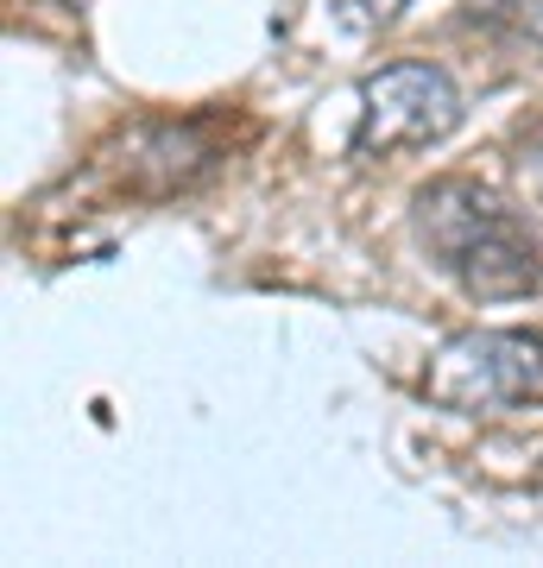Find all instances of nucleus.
<instances>
[{"label": "nucleus", "mask_w": 543, "mask_h": 568, "mask_svg": "<svg viewBox=\"0 0 543 568\" xmlns=\"http://www.w3.org/2000/svg\"><path fill=\"white\" fill-rule=\"evenodd\" d=\"M411 234L436 272L481 304H512L543 291V241L500 190L474 178H436L411 203Z\"/></svg>", "instance_id": "obj_1"}, {"label": "nucleus", "mask_w": 543, "mask_h": 568, "mask_svg": "<svg viewBox=\"0 0 543 568\" xmlns=\"http://www.w3.org/2000/svg\"><path fill=\"white\" fill-rule=\"evenodd\" d=\"M423 398L462 417L537 405L543 398V335L537 328H462L430 354Z\"/></svg>", "instance_id": "obj_2"}, {"label": "nucleus", "mask_w": 543, "mask_h": 568, "mask_svg": "<svg viewBox=\"0 0 543 568\" xmlns=\"http://www.w3.org/2000/svg\"><path fill=\"white\" fill-rule=\"evenodd\" d=\"M462 126V89L443 63H385L361 82V145L366 159L380 152H423V145H443Z\"/></svg>", "instance_id": "obj_3"}, {"label": "nucleus", "mask_w": 543, "mask_h": 568, "mask_svg": "<svg viewBox=\"0 0 543 568\" xmlns=\"http://www.w3.org/2000/svg\"><path fill=\"white\" fill-rule=\"evenodd\" d=\"M215 164H222V145L202 121H145L121 140V183L133 196L197 190Z\"/></svg>", "instance_id": "obj_4"}, {"label": "nucleus", "mask_w": 543, "mask_h": 568, "mask_svg": "<svg viewBox=\"0 0 543 568\" xmlns=\"http://www.w3.org/2000/svg\"><path fill=\"white\" fill-rule=\"evenodd\" d=\"M512 171H519L524 203H537V209H543V121L519 133V145H512Z\"/></svg>", "instance_id": "obj_5"}, {"label": "nucleus", "mask_w": 543, "mask_h": 568, "mask_svg": "<svg viewBox=\"0 0 543 568\" xmlns=\"http://www.w3.org/2000/svg\"><path fill=\"white\" fill-rule=\"evenodd\" d=\"M322 7L348 32H380V26H392V13H399L404 0H322Z\"/></svg>", "instance_id": "obj_6"}, {"label": "nucleus", "mask_w": 543, "mask_h": 568, "mask_svg": "<svg viewBox=\"0 0 543 568\" xmlns=\"http://www.w3.org/2000/svg\"><path fill=\"white\" fill-rule=\"evenodd\" d=\"M519 32H524V44H531V51H543V0H531V7H524Z\"/></svg>", "instance_id": "obj_7"}]
</instances>
